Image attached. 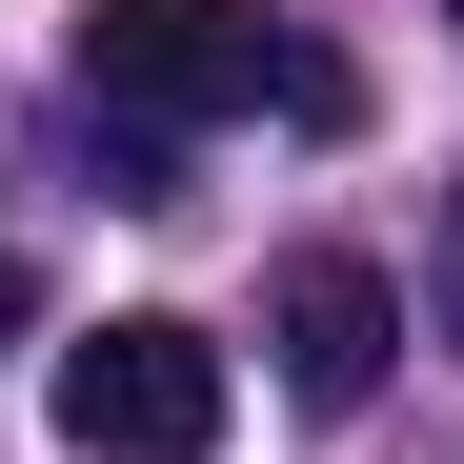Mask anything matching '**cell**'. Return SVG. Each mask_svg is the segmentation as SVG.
Wrapping results in <instances>:
<instances>
[{
	"label": "cell",
	"instance_id": "6da1fadb",
	"mask_svg": "<svg viewBox=\"0 0 464 464\" xmlns=\"http://www.w3.org/2000/svg\"><path fill=\"white\" fill-rule=\"evenodd\" d=\"M82 102L121 141H202V121H363V82L324 41H283L263 0H82Z\"/></svg>",
	"mask_w": 464,
	"mask_h": 464
},
{
	"label": "cell",
	"instance_id": "7a4b0ae2",
	"mask_svg": "<svg viewBox=\"0 0 464 464\" xmlns=\"http://www.w3.org/2000/svg\"><path fill=\"white\" fill-rule=\"evenodd\" d=\"M222 444V343L202 324H82L61 343V464H202Z\"/></svg>",
	"mask_w": 464,
	"mask_h": 464
},
{
	"label": "cell",
	"instance_id": "3957f363",
	"mask_svg": "<svg viewBox=\"0 0 464 464\" xmlns=\"http://www.w3.org/2000/svg\"><path fill=\"white\" fill-rule=\"evenodd\" d=\"M263 343H283V404H383V363H404V283L383 263H343V243H303L283 283H263Z\"/></svg>",
	"mask_w": 464,
	"mask_h": 464
},
{
	"label": "cell",
	"instance_id": "277c9868",
	"mask_svg": "<svg viewBox=\"0 0 464 464\" xmlns=\"http://www.w3.org/2000/svg\"><path fill=\"white\" fill-rule=\"evenodd\" d=\"M21 324H41V283H21V243H0V343H21Z\"/></svg>",
	"mask_w": 464,
	"mask_h": 464
},
{
	"label": "cell",
	"instance_id": "5b68a950",
	"mask_svg": "<svg viewBox=\"0 0 464 464\" xmlns=\"http://www.w3.org/2000/svg\"><path fill=\"white\" fill-rule=\"evenodd\" d=\"M444 303H464V222H444Z\"/></svg>",
	"mask_w": 464,
	"mask_h": 464
}]
</instances>
